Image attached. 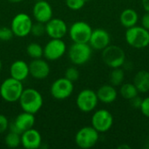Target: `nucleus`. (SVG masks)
I'll return each instance as SVG.
<instances>
[{"mask_svg":"<svg viewBox=\"0 0 149 149\" xmlns=\"http://www.w3.org/2000/svg\"><path fill=\"white\" fill-rule=\"evenodd\" d=\"M35 125V116L32 113L23 112L19 113L16 119L9 124V129L10 132L22 134L24 131L31 129Z\"/></svg>","mask_w":149,"mask_h":149,"instance_id":"nucleus-13","label":"nucleus"},{"mask_svg":"<svg viewBox=\"0 0 149 149\" xmlns=\"http://www.w3.org/2000/svg\"><path fill=\"white\" fill-rule=\"evenodd\" d=\"M65 78L72 82H75L79 79V72L76 67L70 66L65 72Z\"/></svg>","mask_w":149,"mask_h":149,"instance_id":"nucleus-28","label":"nucleus"},{"mask_svg":"<svg viewBox=\"0 0 149 149\" xmlns=\"http://www.w3.org/2000/svg\"><path fill=\"white\" fill-rule=\"evenodd\" d=\"M2 67H3V63H2V61H1V59H0V71L2 70Z\"/></svg>","mask_w":149,"mask_h":149,"instance_id":"nucleus-38","label":"nucleus"},{"mask_svg":"<svg viewBox=\"0 0 149 149\" xmlns=\"http://www.w3.org/2000/svg\"><path fill=\"white\" fill-rule=\"evenodd\" d=\"M32 15L37 22L45 24L52 18V8L45 0L36 1L32 9Z\"/></svg>","mask_w":149,"mask_h":149,"instance_id":"nucleus-16","label":"nucleus"},{"mask_svg":"<svg viewBox=\"0 0 149 149\" xmlns=\"http://www.w3.org/2000/svg\"><path fill=\"white\" fill-rule=\"evenodd\" d=\"M99 101L104 104L114 102L118 97V92L113 85H103L96 92Z\"/></svg>","mask_w":149,"mask_h":149,"instance_id":"nucleus-20","label":"nucleus"},{"mask_svg":"<svg viewBox=\"0 0 149 149\" xmlns=\"http://www.w3.org/2000/svg\"><path fill=\"white\" fill-rule=\"evenodd\" d=\"M142 100L143 99H141L139 95H137L134 98L131 99L129 101H130V104H131V106H132L133 108H134V109H140V107L141 106V103H142Z\"/></svg>","mask_w":149,"mask_h":149,"instance_id":"nucleus-33","label":"nucleus"},{"mask_svg":"<svg viewBox=\"0 0 149 149\" xmlns=\"http://www.w3.org/2000/svg\"><path fill=\"white\" fill-rule=\"evenodd\" d=\"M120 94L123 99L130 100L131 99L137 96L139 94V92L134 83H125L120 86Z\"/></svg>","mask_w":149,"mask_h":149,"instance_id":"nucleus-23","label":"nucleus"},{"mask_svg":"<svg viewBox=\"0 0 149 149\" xmlns=\"http://www.w3.org/2000/svg\"><path fill=\"white\" fill-rule=\"evenodd\" d=\"M99 100L96 92L91 89H84L79 93L76 98V105L78 108L83 113H90L93 111L97 105Z\"/></svg>","mask_w":149,"mask_h":149,"instance_id":"nucleus-10","label":"nucleus"},{"mask_svg":"<svg viewBox=\"0 0 149 149\" xmlns=\"http://www.w3.org/2000/svg\"><path fill=\"white\" fill-rule=\"evenodd\" d=\"M127 45L136 49H143L149 45V31L137 24L127 28L125 33Z\"/></svg>","mask_w":149,"mask_h":149,"instance_id":"nucleus-2","label":"nucleus"},{"mask_svg":"<svg viewBox=\"0 0 149 149\" xmlns=\"http://www.w3.org/2000/svg\"><path fill=\"white\" fill-rule=\"evenodd\" d=\"M92 127L99 133H106L111 129L113 124V114L107 109L97 110L91 119Z\"/></svg>","mask_w":149,"mask_h":149,"instance_id":"nucleus-11","label":"nucleus"},{"mask_svg":"<svg viewBox=\"0 0 149 149\" xmlns=\"http://www.w3.org/2000/svg\"><path fill=\"white\" fill-rule=\"evenodd\" d=\"M14 36V33L10 27L3 26L0 27V40L1 41H10Z\"/></svg>","mask_w":149,"mask_h":149,"instance_id":"nucleus-29","label":"nucleus"},{"mask_svg":"<svg viewBox=\"0 0 149 149\" xmlns=\"http://www.w3.org/2000/svg\"><path fill=\"white\" fill-rule=\"evenodd\" d=\"M8 2H10V3H20V2H22L23 0H7Z\"/></svg>","mask_w":149,"mask_h":149,"instance_id":"nucleus-37","label":"nucleus"},{"mask_svg":"<svg viewBox=\"0 0 149 149\" xmlns=\"http://www.w3.org/2000/svg\"><path fill=\"white\" fill-rule=\"evenodd\" d=\"M34 1H39V0H34Z\"/></svg>","mask_w":149,"mask_h":149,"instance_id":"nucleus-40","label":"nucleus"},{"mask_svg":"<svg viewBox=\"0 0 149 149\" xmlns=\"http://www.w3.org/2000/svg\"><path fill=\"white\" fill-rule=\"evenodd\" d=\"M139 20V15L135 10L128 8L125 9L120 16V22L122 26L127 28L133 27L137 24Z\"/></svg>","mask_w":149,"mask_h":149,"instance_id":"nucleus-22","label":"nucleus"},{"mask_svg":"<svg viewBox=\"0 0 149 149\" xmlns=\"http://www.w3.org/2000/svg\"><path fill=\"white\" fill-rule=\"evenodd\" d=\"M67 31V24L61 18L52 17L45 23V33L51 38H63Z\"/></svg>","mask_w":149,"mask_h":149,"instance_id":"nucleus-15","label":"nucleus"},{"mask_svg":"<svg viewBox=\"0 0 149 149\" xmlns=\"http://www.w3.org/2000/svg\"><path fill=\"white\" fill-rule=\"evenodd\" d=\"M111 43V37L108 31L102 28H97L93 30L91 38L89 39L88 44L92 47V49L102 51L107 46H108Z\"/></svg>","mask_w":149,"mask_h":149,"instance_id":"nucleus-14","label":"nucleus"},{"mask_svg":"<svg viewBox=\"0 0 149 149\" xmlns=\"http://www.w3.org/2000/svg\"><path fill=\"white\" fill-rule=\"evenodd\" d=\"M101 58L103 62L112 69L122 67L126 61V53L120 46L109 45L102 50Z\"/></svg>","mask_w":149,"mask_h":149,"instance_id":"nucleus-4","label":"nucleus"},{"mask_svg":"<svg viewBox=\"0 0 149 149\" xmlns=\"http://www.w3.org/2000/svg\"><path fill=\"white\" fill-rule=\"evenodd\" d=\"M26 52L31 58H41L44 56V48L38 44L32 42L26 47Z\"/></svg>","mask_w":149,"mask_h":149,"instance_id":"nucleus-25","label":"nucleus"},{"mask_svg":"<svg viewBox=\"0 0 149 149\" xmlns=\"http://www.w3.org/2000/svg\"><path fill=\"white\" fill-rule=\"evenodd\" d=\"M134 85L136 86L139 93H146L149 92V72L141 70L134 77Z\"/></svg>","mask_w":149,"mask_h":149,"instance_id":"nucleus-21","label":"nucleus"},{"mask_svg":"<svg viewBox=\"0 0 149 149\" xmlns=\"http://www.w3.org/2000/svg\"><path fill=\"white\" fill-rule=\"evenodd\" d=\"M9 128V121L6 116L0 113V134L4 133Z\"/></svg>","mask_w":149,"mask_h":149,"instance_id":"nucleus-32","label":"nucleus"},{"mask_svg":"<svg viewBox=\"0 0 149 149\" xmlns=\"http://www.w3.org/2000/svg\"><path fill=\"white\" fill-rule=\"evenodd\" d=\"M24 91L22 81L13 78L5 79L0 86V95L3 100L9 103L18 101Z\"/></svg>","mask_w":149,"mask_h":149,"instance_id":"nucleus-3","label":"nucleus"},{"mask_svg":"<svg viewBox=\"0 0 149 149\" xmlns=\"http://www.w3.org/2000/svg\"><path fill=\"white\" fill-rule=\"evenodd\" d=\"M30 75L36 79H45L50 74L48 63L42 58H35L29 64Z\"/></svg>","mask_w":149,"mask_h":149,"instance_id":"nucleus-18","label":"nucleus"},{"mask_svg":"<svg viewBox=\"0 0 149 149\" xmlns=\"http://www.w3.org/2000/svg\"><path fill=\"white\" fill-rule=\"evenodd\" d=\"M141 26L149 31V12L148 11L141 17Z\"/></svg>","mask_w":149,"mask_h":149,"instance_id":"nucleus-34","label":"nucleus"},{"mask_svg":"<svg viewBox=\"0 0 149 149\" xmlns=\"http://www.w3.org/2000/svg\"><path fill=\"white\" fill-rule=\"evenodd\" d=\"M92 57V47L88 43H73L68 50V58L75 65L87 63Z\"/></svg>","mask_w":149,"mask_h":149,"instance_id":"nucleus-5","label":"nucleus"},{"mask_svg":"<svg viewBox=\"0 0 149 149\" xmlns=\"http://www.w3.org/2000/svg\"><path fill=\"white\" fill-rule=\"evenodd\" d=\"M10 74L11 78L24 81L30 75L29 65L24 60H16L10 65Z\"/></svg>","mask_w":149,"mask_h":149,"instance_id":"nucleus-19","label":"nucleus"},{"mask_svg":"<svg viewBox=\"0 0 149 149\" xmlns=\"http://www.w3.org/2000/svg\"><path fill=\"white\" fill-rule=\"evenodd\" d=\"M119 149H130V146L128 145H121L120 147H118Z\"/></svg>","mask_w":149,"mask_h":149,"instance_id":"nucleus-36","label":"nucleus"},{"mask_svg":"<svg viewBox=\"0 0 149 149\" xmlns=\"http://www.w3.org/2000/svg\"><path fill=\"white\" fill-rule=\"evenodd\" d=\"M66 52V45L62 38H52L44 47V57L49 61L61 58Z\"/></svg>","mask_w":149,"mask_h":149,"instance_id":"nucleus-12","label":"nucleus"},{"mask_svg":"<svg viewBox=\"0 0 149 149\" xmlns=\"http://www.w3.org/2000/svg\"><path fill=\"white\" fill-rule=\"evenodd\" d=\"M18 101L24 112L32 114H36L42 108L44 103L41 93L33 88L24 89Z\"/></svg>","mask_w":149,"mask_h":149,"instance_id":"nucleus-1","label":"nucleus"},{"mask_svg":"<svg viewBox=\"0 0 149 149\" xmlns=\"http://www.w3.org/2000/svg\"><path fill=\"white\" fill-rule=\"evenodd\" d=\"M86 2H88V1H91V0H85Z\"/></svg>","mask_w":149,"mask_h":149,"instance_id":"nucleus-39","label":"nucleus"},{"mask_svg":"<svg viewBox=\"0 0 149 149\" xmlns=\"http://www.w3.org/2000/svg\"><path fill=\"white\" fill-rule=\"evenodd\" d=\"M5 145L10 148H17L21 144V134L10 132L4 138Z\"/></svg>","mask_w":149,"mask_h":149,"instance_id":"nucleus-26","label":"nucleus"},{"mask_svg":"<svg viewBox=\"0 0 149 149\" xmlns=\"http://www.w3.org/2000/svg\"><path fill=\"white\" fill-rule=\"evenodd\" d=\"M99 132L91 127H84L80 128L75 134V143L76 145L82 149H89L94 147L99 139Z\"/></svg>","mask_w":149,"mask_h":149,"instance_id":"nucleus-6","label":"nucleus"},{"mask_svg":"<svg viewBox=\"0 0 149 149\" xmlns=\"http://www.w3.org/2000/svg\"><path fill=\"white\" fill-rule=\"evenodd\" d=\"M74 86L73 82L70 81L66 78H59L56 79L51 86V94L58 100H64L69 98L73 93Z\"/></svg>","mask_w":149,"mask_h":149,"instance_id":"nucleus-9","label":"nucleus"},{"mask_svg":"<svg viewBox=\"0 0 149 149\" xmlns=\"http://www.w3.org/2000/svg\"><path fill=\"white\" fill-rule=\"evenodd\" d=\"M141 3L143 6V9L149 12V0H141Z\"/></svg>","mask_w":149,"mask_h":149,"instance_id":"nucleus-35","label":"nucleus"},{"mask_svg":"<svg viewBox=\"0 0 149 149\" xmlns=\"http://www.w3.org/2000/svg\"><path fill=\"white\" fill-rule=\"evenodd\" d=\"M86 3L85 0H65L66 6L72 10H79L84 7Z\"/></svg>","mask_w":149,"mask_h":149,"instance_id":"nucleus-30","label":"nucleus"},{"mask_svg":"<svg viewBox=\"0 0 149 149\" xmlns=\"http://www.w3.org/2000/svg\"><path fill=\"white\" fill-rule=\"evenodd\" d=\"M32 20L26 13H18L11 20L10 29L14 36L18 38H24L31 33Z\"/></svg>","mask_w":149,"mask_h":149,"instance_id":"nucleus-7","label":"nucleus"},{"mask_svg":"<svg viewBox=\"0 0 149 149\" xmlns=\"http://www.w3.org/2000/svg\"><path fill=\"white\" fill-rule=\"evenodd\" d=\"M110 84L113 86H120L123 84L124 79H125V72L124 70L121 67L113 68L111 71L110 76Z\"/></svg>","mask_w":149,"mask_h":149,"instance_id":"nucleus-24","label":"nucleus"},{"mask_svg":"<svg viewBox=\"0 0 149 149\" xmlns=\"http://www.w3.org/2000/svg\"><path fill=\"white\" fill-rule=\"evenodd\" d=\"M21 145L26 149H38L42 145L40 133L35 128H31L21 134Z\"/></svg>","mask_w":149,"mask_h":149,"instance_id":"nucleus-17","label":"nucleus"},{"mask_svg":"<svg viewBox=\"0 0 149 149\" xmlns=\"http://www.w3.org/2000/svg\"><path fill=\"white\" fill-rule=\"evenodd\" d=\"M68 31L73 43H88L93 29L88 23L84 21H77L71 25Z\"/></svg>","mask_w":149,"mask_h":149,"instance_id":"nucleus-8","label":"nucleus"},{"mask_svg":"<svg viewBox=\"0 0 149 149\" xmlns=\"http://www.w3.org/2000/svg\"><path fill=\"white\" fill-rule=\"evenodd\" d=\"M31 33L35 37H41L45 33V24L37 22L32 24Z\"/></svg>","mask_w":149,"mask_h":149,"instance_id":"nucleus-27","label":"nucleus"},{"mask_svg":"<svg viewBox=\"0 0 149 149\" xmlns=\"http://www.w3.org/2000/svg\"><path fill=\"white\" fill-rule=\"evenodd\" d=\"M140 110L145 117L149 118V96L142 100V103L140 107Z\"/></svg>","mask_w":149,"mask_h":149,"instance_id":"nucleus-31","label":"nucleus"}]
</instances>
